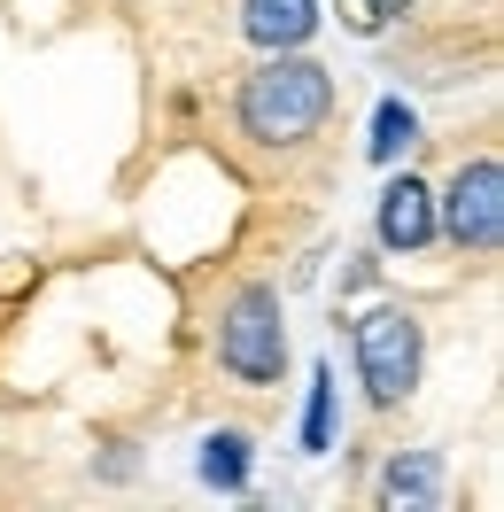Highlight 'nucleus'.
Instances as JSON below:
<instances>
[{
	"label": "nucleus",
	"mask_w": 504,
	"mask_h": 512,
	"mask_svg": "<svg viewBox=\"0 0 504 512\" xmlns=\"http://www.w3.org/2000/svg\"><path fill=\"white\" fill-rule=\"evenodd\" d=\"M233 117H241V132H249L256 148H303V140H318V125L334 117V70L311 63L303 47H280V55H264V63L241 78Z\"/></svg>",
	"instance_id": "nucleus-1"
},
{
	"label": "nucleus",
	"mask_w": 504,
	"mask_h": 512,
	"mask_svg": "<svg viewBox=\"0 0 504 512\" xmlns=\"http://www.w3.org/2000/svg\"><path fill=\"white\" fill-rule=\"evenodd\" d=\"M249 435L241 427H218V435H202V458H194V474L210 481V489H225V497H241L249 489Z\"/></svg>",
	"instance_id": "nucleus-8"
},
{
	"label": "nucleus",
	"mask_w": 504,
	"mask_h": 512,
	"mask_svg": "<svg viewBox=\"0 0 504 512\" xmlns=\"http://www.w3.org/2000/svg\"><path fill=\"white\" fill-rule=\"evenodd\" d=\"M411 148H419V109L388 94V101L373 109V140H365V156H373L380 171H396V163H404Z\"/></svg>",
	"instance_id": "nucleus-9"
},
{
	"label": "nucleus",
	"mask_w": 504,
	"mask_h": 512,
	"mask_svg": "<svg viewBox=\"0 0 504 512\" xmlns=\"http://www.w3.org/2000/svg\"><path fill=\"white\" fill-rule=\"evenodd\" d=\"M442 497V458L435 450H396L380 466V505L388 512H427Z\"/></svg>",
	"instance_id": "nucleus-7"
},
{
	"label": "nucleus",
	"mask_w": 504,
	"mask_h": 512,
	"mask_svg": "<svg viewBox=\"0 0 504 512\" xmlns=\"http://www.w3.org/2000/svg\"><path fill=\"white\" fill-rule=\"evenodd\" d=\"M349 8H357V16H349L357 32H380L388 16H404V0H349Z\"/></svg>",
	"instance_id": "nucleus-11"
},
{
	"label": "nucleus",
	"mask_w": 504,
	"mask_h": 512,
	"mask_svg": "<svg viewBox=\"0 0 504 512\" xmlns=\"http://www.w3.org/2000/svg\"><path fill=\"white\" fill-rule=\"evenodd\" d=\"M373 233H380L388 256H419L435 241V187L411 179V171H396V179L380 187V202H373Z\"/></svg>",
	"instance_id": "nucleus-5"
},
{
	"label": "nucleus",
	"mask_w": 504,
	"mask_h": 512,
	"mask_svg": "<svg viewBox=\"0 0 504 512\" xmlns=\"http://www.w3.org/2000/svg\"><path fill=\"white\" fill-rule=\"evenodd\" d=\"M303 450H334V365H311V396H303Z\"/></svg>",
	"instance_id": "nucleus-10"
},
{
	"label": "nucleus",
	"mask_w": 504,
	"mask_h": 512,
	"mask_svg": "<svg viewBox=\"0 0 504 512\" xmlns=\"http://www.w3.org/2000/svg\"><path fill=\"white\" fill-rule=\"evenodd\" d=\"M218 373L241 388L287 381V303L272 280H241L218 311Z\"/></svg>",
	"instance_id": "nucleus-2"
},
{
	"label": "nucleus",
	"mask_w": 504,
	"mask_h": 512,
	"mask_svg": "<svg viewBox=\"0 0 504 512\" xmlns=\"http://www.w3.org/2000/svg\"><path fill=\"white\" fill-rule=\"evenodd\" d=\"M241 32H249V47H264V55H280V47H311L318 0H241Z\"/></svg>",
	"instance_id": "nucleus-6"
},
{
	"label": "nucleus",
	"mask_w": 504,
	"mask_h": 512,
	"mask_svg": "<svg viewBox=\"0 0 504 512\" xmlns=\"http://www.w3.org/2000/svg\"><path fill=\"white\" fill-rule=\"evenodd\" d=\"M435 233H450L473 256H497L504 241V163L497 156H473L450 171V187L435 194Z\"/></svg>",
	"instance_id": "nucleus-4"
},
{
	"label": "nucleus",
	"mask_w": 504,
	"mask_h": 512,
	"mask_svg": "<svg viewBox=\"0 0 504 512\" xmlns=\"http://www.w3.org/2000/svg\"><path fill=\"white\" fill-rule=\"evenodd\" d=\"M349 350H357V381H365L373 412L411 404V388L427 373V326H419L411 303H373L365 319L349 326Z\"/></svg>",
	"instance_id": "nucleus-3"
}]
</instances>
